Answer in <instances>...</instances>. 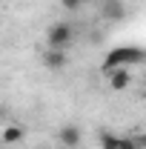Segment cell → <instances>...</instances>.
Instances as JSON below:
<instances>
[{"mask_svg":"<svg viewBox=\"0 0 146 149\" xmlns=\"http://www.w3.org/2000/svg\"><path fill=\"white\" fill-rule=\"evenodd\" d=\"M135 63H146V52L138 46H115L109 55L103 57V72L117 69V66H135Z\"/></svg>","mask_w":146,"mask_h":149,"instance_id":"obj_1","label":"cell"},{"mask_svg":"<svg viewBox=\"0 0 146 149\" xmlns=\"http://www.w3.org/2000/svg\"><path fill=\"white\" fill-rule=\"evenodd\" d=\"M72 40H74V29H72V23H66V20L52 23V26L46 29V49H60V52H66V49L72 46Z\"/></svg>","mask_w":146,"mask_h":149,"instance_id":"obj_2","label":"cell"},{"mask_svg":"<svg viewBox=\"0 0 146 149\" xmlns=\"http://www.w3.org/2000/svg\"><path fill=\"white\" fill-rule=\"evenodd\" d=\"M103 74H106V83L112 92H123L132 86V66H117V69H109Z\"/></svg>","mask_w":146,"mask_h":149,"instance_id":"obj_3","label":"cell"},{"mask_svg":"<svg viewBox=\"0 0 146 149\" xmlns=\"http://www.w3.org/2000/svg\"><path fill=\"white\" fill-rule=\"evenodd\" d=\"M100 15H103V20H123L126 17V6H123V0H103Z\"/></svg>","mask_w":146,"mask_h":149,"instance_id":"obj_4","label":"cell"},{"mask_svg":"<svg viewBox=\"0 0 146 149\" xmlns=\"http://www.w3.org/2000/svg\"><path fill=\"white\" fill-rule=\"evenodd\" d=\"M66 63H69V57H66V52H60V49H46L43 52V66L52 69V72H60Z\"/></svg>","mask_w":146,"mask_h":149,"instance_id":"obj_5","label":"cell"},{"mask_svg":"<svg viewBox=\"0 0 146 149\" xmlns=\"http://www.w3.org/2000/svg\"><path fill=\"white\" fill-rule=\"evenodd\" d=\"M57 141H60L66 149H74L77 143H80V129H77L74 123H69V126H60V132H57Z\"/></svg>","mask_w":146,"mask_h":149,"instance_id":"obj_6","label":"cell"},{"mask_svg":"<svg viewBox=\"0 0 146 149\" xmlns=\"http://www.w3.org/2000/svg\"><path fill=\"white\" fill-rule=\"evenodd\" d=\"M0 141L9 143V146H12V143H20V141H23V126H20V123H6V126L0 129Z\"/></svg>","mask_w":146,"mask_h":149,"instance_id":"obj_7","label":"cell"},{"mask_svg":"<svg viewBox=\"0 0 146 149\" xmlns=\"http://www.w3.org/2000/svg\"><path fill=\"white\" fill-rule=\"evenodd\" d=\"M117 146H120V138L115 132H103L100 135V149H117Z\"/></svg>","mask_w":146,"mask_h":149,"instance_id":"obj_8","label":"cell"},{"mask_svg":"<svg viewBox=\"0 0 146 149\" xmlns=\"http://www.w3.org/2000/svg\"><path fill=\"white\" fill-rule=\"evenodd\" d=\"M117 149H140V141L138 138H120V146Z\"/></svg>","mask_w":146,"mask_h":149,"instance_id":"obj_9","label":"cell"},{"mask_svg":"<svg viewBox=\"0 0 146 149\" xmlns=\"http://www.w3.org/2000/svg\"><path fill=\"white\" fill-rule=\"evenodd\" d=\"M60 6H63L66 12H77V9L83 6V0H60Z\"/></svg>","mask_w":146,"mask_h":149,"instance_id":"obj_10","label":"cell"},{"mask_svg":"<svg viewBox=\"0 0 146 149\" xmlns=\"http://www.w3.org/2000/svg\"><path fill=\"white\" fill-rule=\"evenodd\" d=\"M140 149H146V138H140Z\"/></svg>","mask_w":146,"mask_h":149,"instance_id":"obj_11","label":"cell"},{"mask_svg":"<svg viewBox=\"0 0 146 149\" xmlns=\"http://www.w3.org/2000/svg\"><path fill=\"white\" fill-rule=\"evenodd\" d=\"M0 120H3V112H0Z\"/></svg>","mask_w":146,"mask_h":149,"instance_id":"obj_12","label":"cell"},{"mask_svg":"<svg viewBox=\"0 0 146 149\" xmlns=\"http://www.w3.org/2000/svg\"><path fill=\"white\" fill-rule=\"evenodd\" d=\"M83 3H89V0H83Z\"/></svg>","mask_w":146,"mask_h":149,"instance_id":"obj_13","label":"cell"}]
</instances>
